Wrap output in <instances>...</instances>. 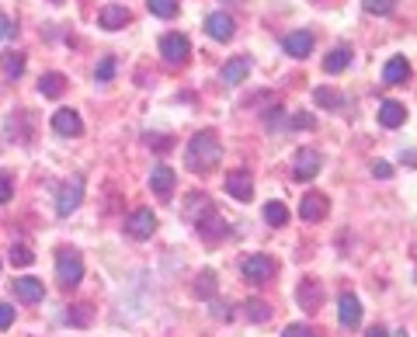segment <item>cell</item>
Instances as JSON below:
<instances>
[{"label": "cell", "instance_id": "1", "mask_svg": "<svg viewBox=\"0 0 417 337\" xmlns=\"http://www.w3.org/2000/svg\"><path fill=\"white\" fill-rule=\"evenodd\" d=\"M223 160V143H219V136L216 132H195L191 139H188V150H184V167L191 171V174H206L212 171L216 164Z\"/></svg>", "mask_w": 417, "mask_h": 337}, {"label": "cell", "instance_id": "2", "mask_svg": "<svg viewBox=\"0 0 417 337\" xmlns=\"http://www.w3.org/2000/svg\"><path fill=\"white\" fill-rule=\"evenodd\" d=\"M56 278H59L63 288L80 286V278H84V258H80V251H74V247H59L56 251Z\"/></svg>", "mask_w": 417, "mask_h": 337}, {"label": "cell", "instance_id": "3", "mask_svg": "<svg viewBox=\"0 0 417 337\" xmlns=\"http://www.w3.org/2000/svg\"><path fill=\"white\" fill-rule=\"evenodd\" d=\"M240 271H243V278H247L251 286H264V282L275 278L278 264H275V258H268V254H251V258H243Z\"/></svg>", "mask_w": 417, "mask_h": 337}, {"label": "cell", "instance_id": "4", "mask_svg": "<svg viewBox=\"0 0 417 337\" xmlns=\"http://www.w3.org/2000/svg\"><path fill=\"white\" fill-rule=\"evenodd\" d=\"M320 167H323V156L313 146H299L296 156H292V178L296 181H313L320 174Z\"/></svg>", "mask_w": 417, "mask_h": 337}, {"label": "cell", "instance_id": "5", "mask_svg": "<svg viewBox=\"0 0 417 337\" xmlns=\"http://www.w3.org/2000/svg\"><path fill=\"white\" fill-rule=\"evenodd\" d=\"M160 56H164V63H167V66H184V63H188V56H191V42H188V35H181V31L164 35V39H160Z\"/></svg>", "mask_w": 417, "mask_h": 337}, {"label": "cell", "instance_id": "6", "mask_svg": "<svg viewBox=\"0 0 417 337\" xmlns=\"http://www.w3.org/2000/svg\"><path fill=\"white\" fill-rule=\"evenodd\" d=\"M80 202H84V178L80 174H74L70 181L59 188V195H56V216H70V212H77Z\"/></svg>", "mask_w": 417, "mask_h": 337}, {"label": "cell", "instance_id": "7", "mask_svg": "<svg viewBox=\"0 0 417 337\" xmlns=\"http://www.w3.org/2000/svg\"><path fill=\"white\" fill-rule=\"evenodd\" d=\"M126 233H129L132 240H150V236L156 233L154 208H136V212H129V216H126Z\"/></svg>", "mask_w": 417, "mask_h": 337}, {"label": "cell", "instance_id": "8", "mask_svg": "<svg viewBox=\"0 0 417 337\" xmlns=\"http://www.w3.org/2000/svg\"><path fill=\"white\" fill-rule=\"evenodd\" d=\"M296 303L306 313H320V306H323V286H320V278H303L296 286Z\"/></svg>", "mask_w": 417, "mask_h": 337}, {"label": "cell", "instance_id": "9", "mask_svg": "<svg viewBox=\"0 0 417 337\" xmlns=\"http://www.w3.org/2000/svg\"><path fill=\"white\" fill-rule=\"evenodd\" d=\"M181 212H184V219L188 223H202V219H208L212 212H216V206H212V198H208L206 191H195V195H188V202L181 206Z\"/></svg>", "mask_w": 417, "mask_h": 337}, {"label": "cell", "instance_id": "10", "mask_svg": "<svg viewBox=\"0 0 417 337\" xmlns=\"http://www.w3.org/2000/svg\"><path fill=\"white\" fill-rule=\"evenodd\" d=\"M327 212H331V202H327V195H320V191H310V195H303V202H299V216H303V223H320Z\"/></svg>", "mask_w": 417, "mask_h": 337}, {"label": "cell", "instance_id": "11", "mask_svg": "<svg viewBox=\"0 0 417 337\" xmlns=\"http://www.w3.org/2000/svg\"><path fill=\"white\" fill-rule=\"evenodd\" d=\"M226 191L233 195L236 202H251L254 198V178H251V171H230L226 174Z\"/></svg>", "mask_w": 417, "mask_h": 337}, {"label": "cell", "instance_id": "12", "mask_svg": "<svg viewBox=\"0 0 417 337\" xmlns=\"http://www.w3.org/2000/svg\"><path fill=\"white\" fill-rule=\"evenodd\" d=\"M251 74V56H233V59H226L223 63V70H219V80L226 84V87H236V84H243Z\"/></svg>", "mask_w": 417, "mask_h": 337}, {"label": "cell", "instance_id": "13", "mask_svg": "<svg viewBox=\"0 0 417 337\" xmlns=\"http://www.w3.org/2000/svg\"><path fill=\"white\" fill-rule=\"evenodd\" d=\"M338 320L341 327H348V331H355L358 323H362V303H358V296H351V292H344L338 299Z\"/></svg>", "mask_w": 417, "mask_h": 337}, {"label": "cell", "instance_id": "14", "mask_svg": "<svg viewBox=\"0 0 417 337\" xmlns=\"http://www.w3.org/2000/svg\"><path fill=\"white\" fill-rule=\"evenodd\" d=\"M313 42H316V39H313V31L299 28V31H292V35L282 39V49H286L292 59H306V56L313 52Z\"/></svg>", "mask_w": 417, "mask_h": 337}, {"label": "cell", "instance_id": "15", "mask_svg": "<svg viewBox=\"0 0 417 337\" xmlns=\"http://www.w3.org/2000/svg\"><path fill=\"white\" fill-rule=\"evenodd\" d=\"M206 31H208V39H216V42H230L233 39V18L230 14H223V11H216V14H208L206 18Z\"/></svg>", "mask_w": 417, "mask_h": 337}, {"label": "cell", "instance_id": "16", "mask_svg": "<svg viewBox=\"0 0 417 337\" xmlns=\"http://www.w3.org/2000/svg\"><path fill=\"white\" fill-rule=\"evenodd\" d=\"M132 21L129 7H122V4H108V7H101V14H98V25L104 28V31H119V28H126Z\"/></svg>", "mask_w": 417, "mask_h": 337}, {"label": "cell", "instance_id": "17", "mask_svg": "<svg viewBox=\"0 0 417 337\" xmlns=\"http://www.w3.org/2000/svg\"><path fill=\"white\" fill-rule=\"evenodd\" d=\"M174 184H178V174H174V167H167V164H156L154 174H150V188H154V195H160V198H171Z\"/></svg>", "mask_w": 417, "mask_h": 337}, {"label": "cell", "instance_id": "18", "mask_svg": "<svg viewBox=\"0 0 417 337\" xmlns=\"http://www.w3.org/2000/svg\"><path fill=\"white\" fill-rule=\"evenodd\" d=\"M52 129L59 132V136H80V132H84V122H80V115L74 108H59V111L52 115Z\"/></svg>", "mask_w": 417, "mask_h": 337}, {"label": "cell", "instance_id": "19", "mask_svg": "<svg viewBox=\"0 0 417 337\" xmlns=\"http://www.w3.org/2000/svg\"><path fill=\"white\" fill-rule=\"evenodd\" d=\"M379 122H383L386 129H400V126L407 122V108L400 101H393V98H386V101L379 104Z\"/></svg>", "mask_w": 417, "mask_h": 337}, {"label": "cell", "instance_id": "20", "mask_svg": "<svg viewBox=\"0 0 417 337\" xmlns=\"http://www.w3.org/2000/svg\"><path fill=\"white\" fill-rule=\"evenodd\" d=\"M403 80H411V63H407L403 56H393V59H386V66H383V84L396 87V84H403Z\"/></svg>", "mask_w": 417, "mask_h": 337}, {"label": "cell", "instance_id": "21", "mask_svg": "<svg viewBox=\"0 0 417 337\" xmlns=\"http://www.w3.org/2000/svg\"><path fill=\"white\" fill-rule=\"evenodd\" d=\"M195 230H199V236H202V240H223V236L233 233V226H230V223H223V219H219L216 212H212L208 219H202V223H199Z\"/></svg>", "mask_w": 417, "mask_h": 337}, {"label": "cell", "instance_id": "22", "mask_svg": "<svg viewBox=\"0 0 417 337\" xmlns=\"http://www.w3.org/2000/svg\"><path fill=\"white\" fill-rule=\"evenodd\" d=\"M313 101L320 104V108H327V111H341V108L348 104V98L341 94L338 87H316V91H313Z\"/></svg>", "mask_w": 417, "mask_h": 337}, {"label": "cell", "instance_id": "23", "mask_svg": "<svg viewBox=\"0 0 417 337\" xmlns=\"http://www.w3.org/2000/svg\"><path fill=\"white\" fill-rule=\"evenodd\" d=\"M14 296H18V299H25V303H42L46 288H42L39 278H14Z\"/></svg>", "mask_w": 417, "mask_h": 337}, {"label": "cell", "instance_id": "24", "mask_svg": "<svg viewBox=\"0 0 417 337\" xmlns=\"http://www.w3.org/2000/svg\"><path fill=\"white\" fill-rule=\"evenodd\" d=\"M348 63H351V46H334L327 52V59H323V70L327 74H341V70H348Z\"/></svg>", "mask_w": 417, "mask_h": 337}, {"label": "cell", "instance_id": "25", "mask_svg": "<svg viewBox=\"0 0 417 337\" xmlns=\"http://www.w3.org/2000/svg\"><path fill=\"white\" fill-rule=\"evenodd\" d=\"M0 70L11 80L21 77V74H25V52H4V56H0Z\"/></svg>", "mask_w": 417, "mask_h": 337}, {"label": "cell", "instance_id": "26", "mask_svg": "<svg viewBox=\"0 0 417 337\" xmlns=\"http://www.w3.org/2000/svg\"><path fill=\"white\" fill-rule=\"evenodd\" d=\"M63 87H66V77H63V74H42V80H39L42 98H59Z\"/></svg>", "mask_w": 417, "mask_h": 337}, {"label": "cell", "instance_id": "27", "mask_svg": "<svg viewBox=\"0 0 417 337\" xmlns=\"http://www.w3.org/2000/svg\"><path fill=\"white\" fill-rule=\"evenodd\" d=\"M264 223H268V226H286L288 208L282 206V202H264Z\"/></svg>", "mask_w": 417, "mask_h": 337}, {"label": "cell", "instance_id": "28", "mask_svg": "<svg viewBox=\"0 0 417 337\" xmlns=\"http://www.w3.org/2000/svg\"><path fill=\"white\" fill-rule=\"evenodd\" d=\"M195 296L199 299H212L216 296V271H199V282H195Z\"/></svg>", "mask_w": 417, "mask_h": 337}, {"label": "cell", "instance_id": "29", "mask_svg": "<svg viewBox=\"0 0 417 337\" xmlns=\"http://www.w3.org/2000/svg\"><path fill=\"white\" fill-rule=\"evenodd\" d=\"M146 7H150V14H156V18H174L178 7H181V0H146Z\"/></svg>", "mask_w": 417, "mask_h": 337}, {"label": "cell", "instance_id": "30", "mask_svg": "<svg viewBox=\"0 0 417 337\" xmlns=\"http://www.w3.org/2000/svg\"><path fill=\"white\" fill-rule=\"evenodd\" d=\"M243 313H247V320L264 323V320L271 316V306H268V303H261V299H247V303H243Z\"/></svg>", "mask_w": 417, "mask_h": 337}, {"label": "cell", "instance_id": "31", "mask_svg": "<svg viewBox=\"0 0 417 337\" xmlns=\"http://www.w3.org/2000/svg\"><path fill=\"white\" fill-rule=\"evenodd\" d=\"M25 119H28L25 111H18V115H11V119H7V132H11V139H18V143H28V139H31V132L21 126Z\"/></svg>", "mask_w": 417, "mask_h": 337}, {"label": "cell", "instance_id": "32", "mask_svg": "<svg viewBox=\"0 0 417 337\" xmlns=\"http://www.w3.org/2000/svg\"><path fill=\"white\" fill-rule=\"evenodd\" d=\"M66 323H74V327H87V323H91V306H87V303L70 306V310H66Z\"/></svg>", "mask_w": 417, "mask_h": 337}, {"label": "cell", "instance_id": "33", "mask_svg": "<svg viewBox=\"0 0 417 337\" xmlns=\"http://www.w3.org/2000/svg\"><path fill=\"white\" fill-rule=\"evenodd\" d=\"M362 7L368 14H379V18H386L396 11V0H362Z\"/></svg>", "mask_w": 417, "mask_h": 337}, {"label": "cell", "instance_id": "34", "mask_svg": "<svg viewBox=\"0 0 417 337\" xmlns=\"http://www.w3.org/2000/svg\"><path fill=\"white\" fill-rule=\"evenodd\" d=\"M264 126H268V129H282V126H286V129H288V115H286V108H271V111L264 115Z\"/></svg>", "mask_w": 417, "mask_h": 337}, {"label": "cell", "instance_id": "35", "mask_svg": "<svg viewBox=\"0 0 417 337\" xmlns=\"http://www.w3.org/2000/svg\"><path fill=\"white\" fill-rule=\"evenodd\" d=\"M35 261V254L28 251L25 243H18V247H11V264H18V268H28Z\"/></svg>", "mask_w": 417, "mask_h": 337}, {"label": "cell", "instance_id": "36", "mask_svg": "<svg viewBox=\"0 0 417 337\" xmlns=\"http://www.w3.org/2000/svg\"><path fill=\"white\" fill-rule=\"evenodd\" d=\"M94 77L101 80V84H108V80L115 77V56H104L101 63H98V70H94Z\"/></svg>", "mask_w": 417, "mask_h": 337}, {"label": "cell", "instance_id": "37", "mask_svg": "<svg viewBox=\"0 0 417 337\" xmlns=\"http://www.w3.org/2000/svg\"><path fill=\"white\" fill-rule=\"evenodd\" d=\"M282 337H320L313 327H306V323H292V327H286L282 331Z\"/></svg>", "mask_w": 417, "mask_h": 337}, {"label": "cell", "instance_id": "38", "mask_svg": "<svg viewBox=\"0 0 417 337\" xmlns=\"http://www.w3.org/2000/svg\"><path fill=\"white\" fill-rule=\"evenodd\" d=\"M372 178H383V181H390L393 178V167L386 160H372Z\"/></svg>", "mask_w": 417, "mask_h": 337}, {"label": "cell", "instance_id": "39", "mask_svg": "<svg viewBox=\"0 0 417 337\" xmlns=\"http://www.w3.org/2000/svg\"><path fill=\"white\" fill-rule=\"evenodd\" d=\"M288 129H313V115H288Z\"/></svg>", "mask_w": 417, "mask_h": 337}, {"label": "cell", "instance_id": "40", "mask_svg": "<svg viewBox=\"0 0 417 337\" xmlns=\"http://www.w3.org/2000/svg\"><path fill=\"white\" fill-rule=\"evenodd\" d=\"M14 35H18V25L7 14H0V39H14Z\"/></svg>", "mask_w": 417, "mask_h": 337}, {"label": "cell", "instance_id": "41", "mask_svg": "<svg viewBox=\"0 0 417 337\" xmlns=\"http://www.w3.org/2000/svg\"><path fill=\"white\" fill-rule=\"evenodd\" d=\"M14 323V306H7V303H0V331H7Z\"/></svg>", "mask_w": 417, "mask_h": 337}, {"label": "cell", "instance_id": "42", "mask_svg": "<svg viewBox=\"0 0 417 337\" xmlns=\"http://www.w3.org/2000/svg\"><path fill=\"white\" fill-rule=\"evenodd\" d=\"M146 143L156 146V150H171V139H167V136H146Z\"/></svg>", "mask_w": 417, "mask_h": 337}, {"label": "cell", "instance_id": "43", "mask_svg": "<svg viewBox=\"0 0 417 337\" xmlns=\"http://www.w3.org/2000/svg\"><path fill=\"white\" fill-rule=\"evenodd\" d=\"M11 195H14V188H11V181H7V178L0 174V206H4V202H7Z\"/></svg>", "mask_w": 417, "mask_h": 337}, {"label": "cell", "instance_id": "44", "mask_svg": "<svg viewBox=\"0 0 417 337\" xmlns=\"http://www.w3.org/2000/svg\"><path fill=\"white\" fill-rule=\"evenodd\" d=\"M400 160H403V164H411V167H414V164H417V150H403V154H400Z\"/></svg>", "mask_w": 417, "mask_h": 337}, {"label": "cell", "instance_id": "45", "mask_svg": "<svg viewBox=\"0 0 417 337\" xmlns=\"http://www.w3.org/2000/svg\"><path fill=\"white\" fill-rule=\"evenodd\" d=\"M365 337H390V331H383V327H372V331H368Z\"/></svg>", "mask_w": 417, "mask_h": 337}, {"label": "cell", "instance_id": "46", "mask_svg": "<svg viewBox=\"0 0 417 337\" xmlns=\"http://www.w3.org/2000/svg\"><path fill=\"white\" fill-rule=\"evenodd\" d=\"M52 4H63V0H52Z\"/></svg>", "mask_w": 417, "mask_h": 337}, {"label": "cell", "instance_id": "47", "mask_svg": "<svg viewBox=\"0 0 417 337\" xmlns=\"http://www.w3.org/2000/svg\"><path fill=\"white\" fill-rule=\"evenodd\" d=\"M226 4H236V0H226Z\"/></svg>", "mask_w": 417, "mask_h": 337}]
</instances>
